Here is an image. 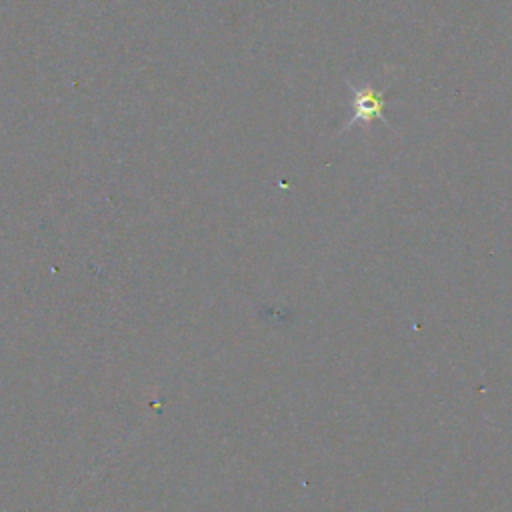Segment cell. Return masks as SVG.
Here are the masks:
<instances>
[{
    "instance_id": "6da1fadb",
    "label": "cell",
    "mask_w": 512,
    "mask_h": 512,
    "mask_svg": "<svg viewBox=\"0 0 512 512\" xmlns=\"http://www.w3.org/2000/svg\"><path fill=\"white\" fill-rule=\"evenodd\" d=\"M354 92V98H352V108H354V116L350 120L352 122H358V120H364V122H370L374 118H384L382 114V108H384V102L380 98V94L368 86H364L362 90L358 88H352ZM348 124V126H350Z\"/></svg>"
}]
</instances>
